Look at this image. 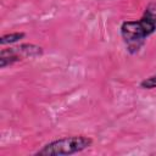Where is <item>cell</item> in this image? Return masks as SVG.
I'll return each instance as SVG.
<instances>
[{
    "label": "cell",
    "instance_id": "cell-1",
    "mask_svg": "<svg viewBox=\"0 0 156 156\" xmlns=\"http://www.w3.org/2000/svg\"><path fill=\"white\" fill-rule=\"evenodd\" d=\"M154 33H156V1L145 7L139 20L124 21L119 27L121 38L130 55L138 54Z\"/></svg>",
    "mask_w": 156,
    "mask_h": 156
},
{
    "label": "cell",
    "instance_id": "cell-2",
    "mask_svg": "<svg viewBox=\"0 0 156 156\" xmlns=\"http://www.w3.org/2000/svg\"><path fill=\"white\" fill-rule=\"evenodd\" d=\"M93 145V139L87 135H69L51 140L43 145L35 156H69L79 154Z\"/></svg>",
    "mask_w": 156,
    "mask_h": 156
},
{
    "label": "cell",
    "instance_id": "cell-3",
    "mask_svg": "<svg viewBox=\"0 0 156 156\" xmlns=\"http://www.w3.org/2000/svg\"><path fill=\"white\" fill-rule=\"evenodd\" d=\"M44 54L41 46L32 43H24L15 46L4 48L0 51V68H6L17 62L24 61L27 58H35Z\"/></svg>",
    "mask_w": 156,
    "mask_h": 156
},
{
    "label": "cell",
    "instance_id": "cell-4",
    "mask_svg": "<svg viewBox=\"0 0 156 156\" xmlns=\"http://www.w3.org/2000/svg\"><path fill=\"white\" fill-rule=\"evenodd\" d=\"M24 37H26V33H23V32H12V33H7V34H4V35L0 37V44H1V46L12 45V44H16V43H18L20 40H22Z\"/></svg>",
    "mask_w": 156,
    "mask_h": 156
},
{
    "label": "cell",
    "instance_id": "cell-5",
    "mask_svg": "<svg viewBox=\"0 0 156 156\" xmlns=\"http://www.w3.org/2000/svg\"><path fill=\"white\" fill-rule=\"evenodd\" d=\"M139 87L144 90H152V89H156V73L149 76L147 78H144L140 83H139Z\"/></svg>",
    "mask_w": 156,
    "mask_h": 156
}]
</instances>
